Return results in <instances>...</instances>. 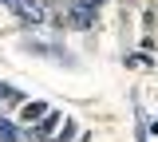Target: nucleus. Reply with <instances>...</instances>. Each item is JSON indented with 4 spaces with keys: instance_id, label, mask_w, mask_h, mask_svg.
<instances>
[{
    "instance_id": "nucleus-1",
    "label": "nucleus",
    "mask_w": 158,
    "mask_h": 142,
    "mask_svg": "<svg viewBox=\"0 0 158 142\" xmlns=\"http://www.w3.org/2000/svg\"><path fill=\"white\" fill-rule=\"evenodd\" d=\"M99 4H103V0H71L67 24H75V28H91L95 16H99Z\"/></svg>"
},
{
    "instance_id": "nucleus-2",
    "label": "nucleus",
    "mask_w": 158,
    "mask_h": 142,
    "mask_svg": "<svg viewBox=\"0 0 158 142\" xmlns=\"http://www.w3.org/2000/svg\"><path fill=\"white\" fill-rule=\"evenodd\" d=\"M4 4H8L16 16L32 20V24H36V20H44V4H40V0H4Z\"/></svg>"
},
{
    "instance_id": "nucleus-3",
    "label": "nucleus",
    "mask_w": 158,
    "mask_h": 142,
    "mask_svg": "<svg viewBox=\"0 0 158 142\" xmlns=\"http://www.w3.org/2000/svg\"><path fill=\"white\" fill-rule=\"evenodd\" d=\"M59 122H63V115H44V122H40V126H36V134H40V138H44V142H48V134L56 130Z\"/></svg>"
},
{
    "instance_id": "nucleus-4",
    "label": "nucleus",
    "mask_w": 158,
    "mask_h": 142,
    "mask_svg": "<svg viewBox=\"0 0 158 142\" xmlns=\"http://www.w3.org/2000/svg\"><path fill=\"white\" fill-rule=\"evenodd\" d=\"M44 115H48L44 103H24V122H36V119H44Z\"/></svg>"
},
{
    "instance_id": "nucleus-5",
    "label": "nucleus",
    "mask_w": 158,
    "mask_h": 142,
    "mask_svg": "<svg viewBox=\"0 0 158 142\" xmlns=\"http://www.w3.org/2000/svg\"><path fill=\"white\" fill-rule=\"evenodd\" d=\"M0 138H4V142H16V138H20V130H16L8 119H0Z\"/></svg>"
},
{
    "instance_id": "nucleus-6",
    "label": "nucleus",
    "mask_w": 158,
    "mask_h": 142,
    "mask_svg": "<svg viewBox=\"0 0 158 142\" xmlns=\"http://www.w3.org/2000/svg\"><path fill=\"white\" fill-rule=\"evenodd\" d=\"M24 95H20L16 87H8V83H0V103H20Z\"/></svg>"
},
{
    "instance_id": "nucleus-7",
    "label": "nucleus",
    "mask_w": 158,
    "mask_h": 142,
    "mask_svg": "<svg viewBox=\"0 0 158 142\" xmlns=\"http://www.w3.org/2000/svg\"><path fill=\"white\" fill-rule=\"evenodd\" d=\"M71 126H75V122H71V119H63V134H59V138H48V142H71V134H75Z\"/></svg>"
}]
</instances>
